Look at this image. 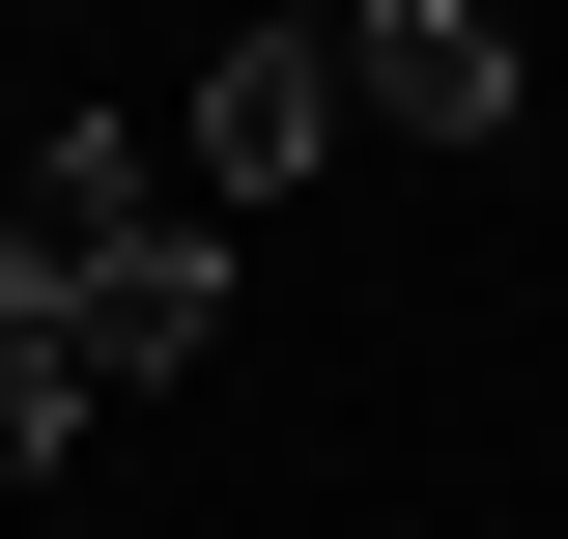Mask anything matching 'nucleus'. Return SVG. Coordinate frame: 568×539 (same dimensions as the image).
I'll list each match as a JSON object with an SVG mask.
<instances>
[{
    "instance_id": "20e7f679",
    "label": "nucleus",
    "mask_w": 568,
    "mask_h": 539,
    "mask_svg": "<svg viewBox=\"0 0 568 539\" xmlns=\"http://www.w3.org/2000/svg\"><path fill=\"white\" fill-rule=\"evenodd\" d=\"M142 200H171L142 114H58V142H29V256H85V227H142Z\"/></svg>"
},
{
    "instance_id": "423d86ee",
    "label": "nucleus",
    "mask_w": 568,
    "mask_h": 539,
    "mask_svg": "<svg viewBox=\"0 0 568 539\" xmlns=\"http://www.w3.org/2000/svg\"><path fill=\"white\" fill-rule=\"evenodd\" d=\"M0 340H58V256H29V200H0Z\"/></svg>"
},
{
    "instance_id": "7ed1b4c3",
    "label": "nucleus",
    "mask_w": 568,
    "mask_h": 539,
    "mask_svg": "<svg viewBox=\"0 0 568 539\" xmlns=\"http://www.w3.org/2000/svg\"><path fill=\"white\" fill-rule=\"evenodd\" d=\"M342 114H369V142H511L540 58H511L484 0H342Z\"/></svg>"
},
{
    "instance_id": "f257e3e1",
    "label": "nucleus",
    "mask_w": 568,
    "mask_h": 539,
    "mask_svg": "<svg viewBox=\"0 0 568 539\" xmlns=\"http://www.w3.org/2000/svg\"><path fill=\"white\" fill-rule=\"evenodd\" d=\"M342 29H227V58H200V142H171V200H200V227H256V200H313V171H342Z\"/></svg>"
},
{
    "instance_id": "f03ea898",
    "label": "nucleus",
    "mask_w": 568,
    "mask_h": 539,
    "mask_svg": "<svg viewBox=\"0 0 568 539\" xmlns=\"http://www.w3.org/2000/svg\"><path fill=\"white\" fill-rule=\"evenodd\" d=\"M58 340H85V398H171V369L227 340V227H200V200L85 227V256H58Z\"/></svg>"
},
{
    "instance_id": "39448f33",
    "label": "nucleus",
    "mask_w": 568,
    "mask_h": 539,
    "mask_svg": "<svg viewBox=\"0 0 568 539\" xmlns=\"http://www.w3.org/2000/svg\"><path fill=\"white\" fill-rule=\"evenodd\" d=\"M85 426H114V398H85V340H0V482H58Z\"/></svg>"
}]
</instances>
